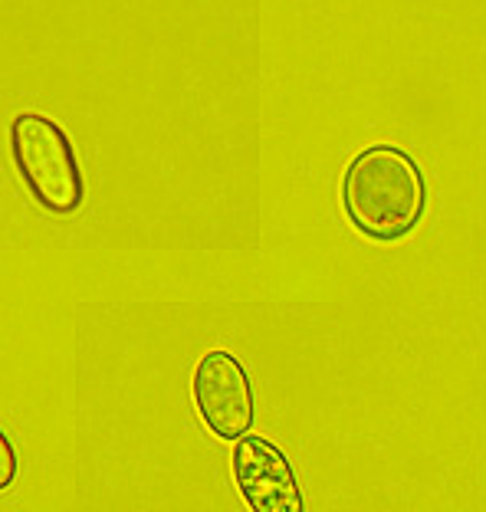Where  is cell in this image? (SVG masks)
I'll return each mask as SVG.
<instances>
[{
	"label": "cell",
	"mask_w": 486,
	"mask_h": 512,
	"mask_svg": "<svg viewBox=\"0 0 486 512\" xmlns=\"http://www.w3.org/2000/svg\"><path fill=\"white\" fill-rule=\"evenodd\" d=\"M194 404L201 421L224 440L247 437L253 424V384L230 352H207L194 368Z\"/></svg>",
	"instance_id": "obj_3"
},
{
	"label": "cell",
	"mask_w": 486,
	"mask_h": 512,
	"mask_svg": "<svg viewBox=\"0 0 486 512\" xmlns=\"http://www.w3.org/2000/svg\"><path fill=\"white\" fill-rule=\"evenodd\" d=\"M17 476V453H14V444L7 440V434L0 430V490H7L10 483H14Z\"/></svg>",
	"instance_id": "obj_5"
},
{
	"label": "cell",
	"mask_w": 486,
	"mask_h": 512,
	"mask_svg": "<svg viewBox=\"0 0 486 512\" xmlns=\"http://www.w3.org/2000/svg\"><path fill=\"white\" fill-rule=\"evenodd\" d=\"M10 151L33 201L53 214H73L83 204V171L69 135L40 112H20L10 122Z\"/></svg>",
	"instance_id": "obj_2"
},
{
	"label": "cell",
	"mask_w": 486,
	"mask_h": 512,
	"mask_svg": "<svg viewBox=\"0 0 486 512\" xmlns=\"http://www.w3.org/2000/svg\"><path fill=\"white\" fill-rule=\"evenodd\" d=\"M342 207L372 240H401L411 234L427 207V181L418 158L398 145L362 148L345 168Z\"/></svg>",
	"instance_id": "obj_1"
},
{
	"label": "cell",
	"mask_w": 486,
	"mask_h": 512,
	"mask_svg": "<svg viewBox=\"0 0 486 512\" xmlns=\"http://www.w3.org/2000/svg\"><path fill=\"white\" fill-rule=\"evenodd\" d=\"M234 480L250 512H306L296 470L283 450L263 437H240L234 447Z\"/></svg>",
	"instance_id": "obj_4"
}]
</instances>
